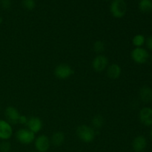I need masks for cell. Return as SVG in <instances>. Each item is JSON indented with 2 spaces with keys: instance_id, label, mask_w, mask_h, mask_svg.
Instances as JSON below:
<instances>
[{
  "instance_id": "1",
  "label": "cell",
  "mask_w": 152,
  "mask_h": 152,
  "mask_svg": "<svg viewBox=\"0 0 152 152\" xmlns=\"http://www.w3.org/2000/svg\"><path fill=\"white\" fill-rule=\"evenodd\" d=\"M76 133L80 140L86 143H90L95 139V137L98 132H96V130L91 126L81 125L77 127Z\"/></svg>"
},
{
  "instance_id": "6",
  "label": "cell",
  "mask_w": 152,
  "mask_h": 152,
  "mask_svg": "<svg viewBox=\"0 0 152 152\" xmlns=\"http://www.w3.org/2000/svg\"><path fill=\"white\" fill-rule=\"evenodd\" d=\"M34 145L37 152H47L50 148V140L46 135H39L35 138Z\"/></svg>"
},
{
  "instance_id": "21",
  "label": "cell",
  "mask_w": 152,
  "mask_h": 152,
  "mask_svg": "<svg viewBox=\"0 0 152 152\" xmlns=\"http://www.w3.org/2000/svg\"><path fill=\"white\" fill-rule=\"evenodd\" d=\"M22 5L26 10H32L35 7V0H22Z\"/></svg>"
},
{
  "instance_id": "14",
  "label": "cell",
  "mask_w": 152,
  "mask_h": 152,
  "mask_svg": "<svg viewBox=\"0 0 152 152\" xmlns=\"http://www.w3.org/2000/svg\"><path fill=\"white\" fill-rule=\"evenodd\" d=\"M140 98L144 103H150L152 101V89L149 86H144L140 88L139 91Z\"/></svg>"
},
{
  "instance_id": "22",
  "label": "cell",
  "mask_w": 152,
  "mask_h": 152,
  "mask_svg": "<svg viewBox=\"0 0 152 152\" xmlns=\"http://www.w3.org/2000/svg\"><path fill=\"white\" fill-rule=\"evenodd\" d=\"M0 3L1 7L5 10H7L11 7V0H1Z\"/></svg>"
},
{
  "instance_id": "27",
  "label": "cell",
  "mask_w": 152,
  "mask_h": 152,
  "mask_svg": "<svg viewBox=\"0 0 152 152\" xmlns=\"http://www.w3.org/2000/svg\"><path fill=\"white\" fill-rule=\"evenodd\" d=\"M151 60H152V55H151Z\"/></svg>"
},
{
  "instance_id": "17",
  "label": "cell",
  "mask_w": 152,
  "mask_h": 152,
  "mask_svg": "<svg viewBox=\"0 0 152 152\" xmlns=\"http://www.w3.org/2000/svg\"><path fill=\"white\" fill-rule=\"evenodd\" d=\"M104 122H105L104 117L100 114H96L92 118L91 124L94 129H99L103 126Z\"/></svg>"
},
{
  "instance_id": "13",
  "label": "cell",
  "mask_w": 152,
  "mask_h": 152,
  "mask_svg": "<svg viewBox=\"0 0 152 152\" xmlns=\"http://www.w3.org/2000/svg\"><path fill=\"white\" fill-rule=\"evenodd\" d=\"M107 76L111 80H117L120 77L122 74V68L119 65L113 63L108 65L106 68Z\"/></svg>"
},
{
  "instance_id": "16",
  "label": "cell",
  "mask_w": 152,
  "mask_h": 152,
  "mask_svg": "<svg viewBox=\"0 0 152 152\" xmlns=\"http://www.w3.org/2000/svg\"><path fill=\"white\" fill-rule=\"evenodd\" d=\"M138 7L142 13H151L152 11V0H140L138 4Z\"/></svg>"
},
{
  "instance_id": "4",
  "label": "cell",
  "mask_w": 152,
  "mask_h": 152,
  "mask_svg": "<svg viewBox=\"0 0 152 152\" xmlns=\"http://www.w3.org/2000/svg\"><path fill=\"white\" fill-rule=\"evenodd\" d=\"M16 139L23 145H29L35 140V134L28 129H20L16 132Z\"/></svg>"
},
{
  "instance_id": "25",
  "label": "cell",
  "mask_w": 152,
  "mask_h": 152,
  "mask_svg": "<svg viewBox=\"0 0 152 152\" xmlns=\"http://www.w3.org/2000/svg\"><path fill=\"white\" fill-rule=\"evenodd\" d=\"M150 137H151V139L152 140V129H151V131H150Z\"/></svg>"
},
{
  "instance_id": "20",
  "label": "cell",
  "mask_w": 152,
  "mask_h": 152,
  "mask_svg": "<svg viewBox=\"0 0 152 152\" xmlns=\"http://www.w3.org/2000/svg\"><path fill=\"white\" fill-rule=\"evenodd\" d=\"M11 144L8 140H1L0 142V152H10Z\"/></svg>"
},
{
  "instance_id": "9",
  "label": "cell",
  "mask_w": 152,
  "mask_h": 152,
  "mask_svg": "<svg viewBox=\"0 0 152 152\" xmlns=\"http://www.w3.org/2000/svg\"><path fill=\"white\" fill-rule=\"evenodd\" d=\"M4 115L7 119V121L10 125H16L19 123L20 114H19V111L13 106L7 107L4 111Z\"/></svg>"
},
{
  "instance_id": "23",
  "label": "cell",
  "mask_w": 152,
  "mask_h": 152,
  "mask_svg": "<svg viewBox=\"0 0 152 152\" xmlns=\"http://www.w3.org/2000/svg\"><path fill=\"white\" fill-rule=\"evenodd\" d=\"M28 119L26 116L20 115V117H19V123H20V124H22V125H26L27 123H28Z\"/></svg>"
},
{
  "instance_id": "28",
  "label": "cell",
  "mask_w": 152,
  "mask_h": 152,
  "mask_svg": "<svg viewBox=\"0 0 152 152\" xmlns=\"http://www.w3.org/2000/svg\"><path fill=\"white\" fill-rule=\"evenodd\" d=\"M31 152H37V151H31Z\"/></svg>"
},
{
  "instance_id": "2",
  "label": "cell",
  "mask_w": 152,
  "mask_h": 152,
  "mask_svg": "<svg viewBox=\"0 0 152 152\" xmlns=\"http://www.w3.org/2000/svg\"><path fill=\"white\" fill-rule=\"evenodd\" d=\"M127 4L125 0H113L110 5V12L114 18L121 19L126 15Z\"/></svg>"
},
{
  "instance_id": "15",
  "label": "cell",
  "mask_w": 152,
  "mask_h": 152,
  "mask_svg": "<svg viewBox=\"0 0 152 152\" xmlns=\"http://www.w3.org/2000/svg\"><path fill=\"white\" fill-rule=\"evenodd\" d=\"M65 140V134L63 132H57L53 134L50 139V143L53 144L54 146H60L64 143Z\"/></svg>"
},
{
  "instance_id": "7",
  "label": "cell",
  "mask_w": 152,
  "mask_h": 152,
  "mask_svg": "<svg viewBox=\"0 0 152 152\" xmlns=\"http://www.w3.org/2000/svg\"><path fill=\"white\" fill-rule=\"evenodd\" d=\"M108 66V59L104 55L98 54L92 61V68L96 72H102L106 69Z\"/></svg>"
},
{
  "instance_id": "3",
  "label": "cell",
  "mask_w": 152,
  "mask_h": 152,
  "mask_svg": "<svg viewBox=\"0 0 152 152\" xmlns=\"http://www.w3.org/2000/svg\"><path fill=\"white\" fill-rule=\"evenodd\" d=\"M131 56L134 62L139 65H142L148 62L149 59V53L145 48H135L132 50L131 53Z\"/></svg>"
},
{
  "instance_id": "19",
  "label": "cell",
  "mask_w": 152,
  "mask_h": 152,
  "mask_svg": "<svg viewBox=\"0 0 152 152\" xmlns=\"http://www.w3.org/2000/svg\"><path fill=\"white\" fill-rule=\"evenodd\" d=\"M93 49L95 53L100 54L105 50V43H104V42L101 41V40H97V41H96L94 43Z\"/></svg>"
},
{
  "instance_id": "24",
  "label": "cell",
  "mask_w": 152,
  "mask_h": 152,
  "mask_svg": "<svg viewBox=\"0 0 152 152\" xmlns=\"http://www.w3.org/2000/svg\"><path fill=\"white\" fill-rule=\"evenodd\" d=\"M145 45H146L148 49H149L150 50H152V36L147 38V39L145 40Z\"/></svg>"
},
{
  "instance_id": "10",
  "label": "cell",
  "mask_w": 152,
  "mask_h": 152,
  "mask_svg": "<svg viewBox=\"0 0 152 152\" xmlns=\"http://www.w3.org/2000/svg\"><path fill=\"white\" fill-rule=\"evenodd\" d=\"M139 118L141 123L145 126H152V108L144 107L140 111Z\"/></svg>"
},
{
  "instance_id": "11",
  "label": "cell",
  "mask_w": 152,
  "mask_h": 152,
  "mask_svg": "<svg viewBox=\"0 0 152 152\" xmlns=\"http://www.w3.org/2000/svg\"><path fill=\"white\" fill-rule=\"evenodd\" d=\"M28 129L36 134L39 132L43 127L42 121L37 117H31L28 119L26 124Z\"/></svg>"
},
{
  "instance_id": "18",
  "label": "cell",
  "mask_w": 152,
  "mask_h": 152,
  "mask_svg": "<svg viewBox=\"0 0 152 152\" xmlns=\"http://www.w3.org/2000/svg\"><path fill=\"white\" fill-rule=\"evenodd\" d=\"M145 37L142 34H137L132 39V44L135 48H141L145 44Z\"/></svg>"
},
{
  "instance_id": "26",
  "label": "cell",
  "mask_w": 152,
  "mask_h": 152,
  "mask_svg": "<svg viewBox=\"0 0 152 152\" xmlns=\"http://www.w3.org/2000/svg\"><path fill=\"white\" fill-rule=\"evenodd\" d=\"M2 22H3V19L1 17V16H0V24L2 23Z\"/></svg>"
},
{
  "instance_id": "8",
  "label": "cell",
  "mask_w": 152,
  "mask_h": 152,
  "mask_svg": "<svg viewBox=\"0 0 152 152\" xmlns=\"http://www.w3.org/2000/svg\"><path fill=\"white\" fill-rule=\"evenodd\" d=\"M13 135L12 126L7 120H0V140H8Z\"/></svg>"
},
{
  "instance_id": "12",
  "label": "cell",
  "mask_w": 152,
  "mask_h": 152,
  "mask_svg": "<svg viewBox=\"0 0 152 152\" xmlns=\"http://www.w3.org/2000/svg\"><path fill=\"white\" fill-rule=\"evenodd\" d=\"M147 146L146 138L142 135H139L133 140L132 148L135 152H142Z\"/></svg>"
},
{
  "instance_id": "5",
  "label": "cell",
  "mask_w": 152,
  "mask_h": 152,
  "mask_svg": "<svg viewBox=\"0 0 152 152\" xmlns=\"http://www.w3.org/2000/svg\"><path fill=\"white\" fill-rule=\"evenodd\" d=\"M74 74V70L68 64L61 63L54 69V75L59 80H67Z\"/></svg>"
},
{
  "instance_id": "29",
  "label": "cell",
  "mask_w": 152,
  "mask_h": 152,
  "mask_svg": "<svg viewBox=\"0 0 152 152\" xmlns=\"http://www.w3.org/2000/svg\"></svg>"
}]
</instances>
